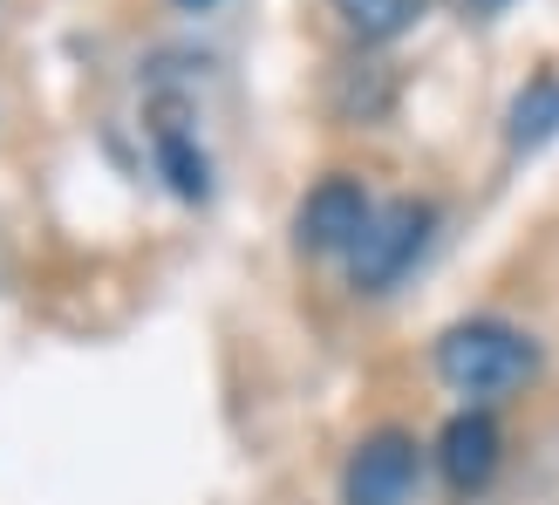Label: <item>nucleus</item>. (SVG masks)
Segmentation results:
<instances>
[{"label":"nucleus","mask_w":559,"mask_h":505,"mask_svg":"<svg viewBox=\"0 0 559 505\" xmlns=\"http://www.w3.org/2000/svg\"><path fill=\"white\" fill-rule=\"evenodd\" d=\"M437 376L457 397H506V389L539 376V342L512 321H457L437 334Z\"/></svg>","instance_id":"obj_1"},{"label":"nucleus","mask_w":559,"mask_h":505,"mask_svg":"<svg viewBox=\"0 0 559 505\" xmlns=\"http://www.w3.org/2000/svg\"><path fill=\"white\" fill-rule=\"evenodd\" d=\"M430 226H437V205H424V199L382 205L369 219V233H361V246L348 252V280H355L361 294H389L416 267V252L430 246Z\"/></svg>","instance_id":"obj_2"},{"label":"nucleus","mask_w":559,"mask_h":505,"mask_svg":"<svg viewBox=\"0 0 559 505\" xmlns=\"http://www.w3.org/2000/svg\"><path fill=\"white\" fill-rule=\"evenodd\" d=\"M424 485V444L409 431H369L342 465V505H409Z\"/></svg>","instance_id":"obj_3"},{"label":"nucleus","mask_w":559,"mask_h":505,"mask_svg":"<svg viewBox=\"0 0 559 505\" xmlns=\"http://www.w3.org/2000/svg\"><path fill=\"white\" fill-rule=\"evenodd\" d=\"M369 219H376L369 185L348 178V172H334V178H321L300 199V212H294V246L314 252V260H348V252L361 246V233H369Z\"/></svg>","instance_id":"obj_4"},{"label":"nucleus","mask_w":559,"mask_h":505,"mask_svg":"<svg viewBox=\"0 0 559 505\" xmlns=\"http://www.w3.org/2000/svg\"><path fill=\"white\" fill-rule=\"evenodd\" d=\"M506 465V431H498L491 410H457L437 437V471L451 492H485Z\"/></svg>","instance_id":"obj_5"},{"label":"nucleus","mask_w":559,"mask_h":505,"mask_svg":"<svg viewBox=\"0 0 559 505\" xmlns=\"http://www.w3.org/2000/svg\"><path fill=\"white\" fill-rule=\"evenodd\" d=\"M151 144H157V172L171 178L178 199H212V164L199 151V137L185 130V103H157V124H151Z\"/></svg>","instance_id":"obj_6"},{"label":"nucleus","mask_w":559,"mask_h":505,"mask_svg":"<svg viewBox=\"0 0 559 505\" xmlns=\"http://www.w3.org/2000/svg\"><path fill=\"white\" fill-rule=\"evenodd\" d=\"M552 137H559V75H533L506 117V144L525 157V151H546Z\"/></svg>","instance_id":"obj_7"},{"label":"nucleus","mask_w":559,"mask_h":505,"mask_svg":"<svg viewBox=\"0 0 559 505\" xmlns=\"http://www.w3.org/2000/svg\"><path fill=\"white\" fill-rule=\"evenodd\" d=\"M328 8L342 14V27L355 42H396V35H409V27L424 21L430 0H328Z\"/></svg>","instance_id":"obj_8"},{"label":"nucleus","mask_w":559,"mask_h":505,"mask_svg":"<svg viewBox=\"0 0 559 505\" xmlns=\"http://www.w3.org/2000/svg\"><path fill=\"white\" fill-rule=\"evenodd\" d=\"M457 14H471V21H485V14H498V8H512V0H451Z\"/></svg>","instance_id":"obj_9"},{"label":"nucleus","mask_w":559,"mask_h":505,"mask_svg":"<svg viewBox=\"0 0 559 505\" xmlns=\"http://www.w3.org/2000/svg\"><path fill=\"white\" fill-rule=\"evenodd\" d=\"M178 8H199V14H205V8H218V0H178Z\"/></svg>","instance_id":"obj_10"}]
</instances>
